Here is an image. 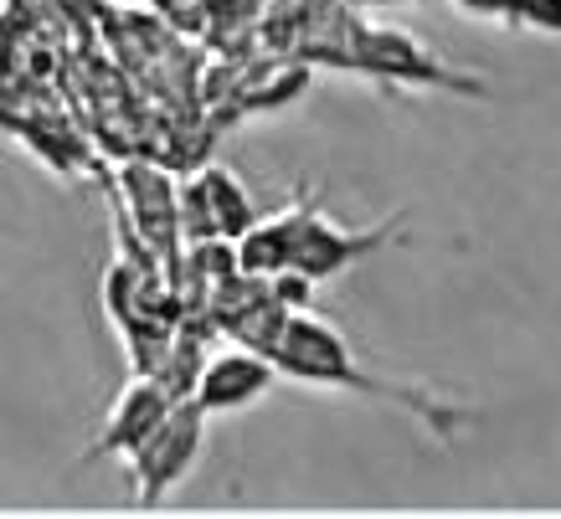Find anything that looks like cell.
I'll return each instance as SVG.
<instances>
[{
    "instance_id": "obj_1",
    "label": "cell",
    "mask_w": 561,
    "mask_h": 519,
    "mask_svg": "<svg viewBox=\"0 0 561 519\" xmlns=\"http://www.w3.org/2000/svg\"><path fill=\"white\" fill-rule=\"evenodd\" d=\"M273 360L284 370V381L305 385V391H345V396H360V402H381L391 412L412 417L438 442H454V437H463L484 417L479 406L448 396L438 385L402 381V376H387V370H376V366H360L356 345L330 319L309 314V309H294V319L284 324V335L273 345Z\"/></svg>"
},
{
    "instance_id": "obj_2",
    "label": "cell",
    "mask_w": 561,
    "mask_h": 519,
    "mask_svg": "<svg viewBox=\"0 0 561 519\" xmlns=\"http://www.w3.org/2000/svg\"><path fill=\"white\" fill-rule=\"evenodd\" d=\"M206 422H211V412H206L196 396H186V402H175L171 412H165V422L124 458L129 494H135L139 509L165 504L175 488L196 473V463H202V452H206Z\"/></svg>"
},
{
    "instance_id": "obj_3",
    "label": "cell",
    "mask_w": 561,
    "mask_h": 519,
    "mask_svg": "<svg viewBox=\"0 0 561 519\" xmlns=\"http://www.w3.org/2000/svg\"><path fill=\"white\" fill-rule=\"evenodd\" d=\"M345 57H351V68L376 78L387 93H397V88H443V93H469V99L490 93L479 78L448 68L427 42H417L408 32H391V26H351V51Z\"/></svg>"
},
{
    "instance_id": "obj_4",
    "label": "cell",
    "mask_w": 561,
    "mask_h": 519,
    "mask_svg": "<svg viewBox=\"0 0 561 519\" xmlns=\"http://www.w3.org/2000/svg\"><path fill=\"white\" fill-rule=\"evenodd\" d=\"M114 201L124 206V217L135 221V232L160 252V263L181 268V252H186V232H181V185L165 175L160 165H124L114 181Z\"/></svg>"
},
{
    "instance_id": "obj_5",
    "label": "cell",
    "mask_w": 561,
    "mask_h": 519,
    "mask_svg": "<svg viewBox=\"0 0 561 519\" xmlns=\"http://www.w3.org/2000/svg\"><path fill=\"white\" fill-rule=\"evenodd\" d=\"M257 221L263 217H257L253 196L232 170L202 165L191 181H181V232H186V242H211V237L242 242Z\"/></svg>"
},
{
    "instance_id": "obj_6",
    "label": "cell",
    "mask_w": 561,
    "mask_h": 519,
    "mask_svg": "<svg viewBox=\"0 0 561 519\" xmlns=\"http://www.w3.org/2000/svg\"><path fill=\"white\" fill-rule=\"evenodd\" d=\"M402 211L387 221H376V227H366V232H351V227H341L335 217H314L309 221L305 242H299V257H294V273H305L309 284H330V278H341V273H351L356 263H366V257H376L381 247H391V242H402ZM289 273V268H284Z\"/></svg>"
},
{
    "instance_id": "obj_7",
    "label": "cell",
    "mask_w": 561,
    "mask_h": 519,
    "mask_svg": "<svg viewBox=\"0 0 561 519\" xmlns=\"http://www.w3.org/2000/svg\"><path fill=\"white\" fill-rule=\"evenodd\" d=\"M171 406H175V396L165 381H154V376H129V385H124L119 396H114V406L103 412L99 437L78 452V463H83V469L88 463H103V458H119L124 463V458L165 422Z\"/></svg>"
},
{
    "instance_id": "obj_8",
    "label": "cell",
    "mask_w": 561,
    "mask_h": 519,
    "mask_svg": "<svg viewBox=\"0 0 561 519\" xmlns=\"http://www.w3.org/2000/svg\"><path fill=\"white\" fill-rule=\"evenodd\" d=\"M284 381V370L268 350H221L202 366V381H196V402L211 412V417H232V412H248L268 396L273 385Z\"/></svg>"
},
{
    "instance_id": "obj_9",
    "label": "cell",
    "mask_w": 561,
    "mask_h": 519,
    "mask_svg": "<svg viewBox=\"0 0 561 519\" xmlns=\"http://www.w3.org/2000/svg\"><path fill=\"white\" fill-rule=\"evenodd\" d=\"M314 217H320V196H314V185H299V191H294V201L284 206V211L263 217L253 232L238 242L242 268H248V273H263V278L294 268L299 242H305V232H309V221H314Z\"/></svg>"
},
{
    "instance_id": "obj_10",
    "label": "cell",
    "mask_w": 561,
    "mask_h": 519,
    "mask_svg": "<svg viewBox=\"0 0 561 519\" xmlns=\"http://www.w3.org/2000/svg\"><path fill=\"white\" fill-rule=\"evenodd\" d=\"M515 26L561 36V0H520V5H515Z\"/></svg>"
},
{
    "instance_id": "obj_11",
    "label": "cell",
    "mask_w": 561,
    "mask_h": 519,
    "mask_svg": "<svg viewBox=\"0 0 561 519\" xmlns=\"http://www.w3.org/2000/svg\"><path fill=\"white\" fill-rule=\"evenodd\" d=\"M463 16H474V21H500V26H515V5L520 0H454Z\"/></svg>"
}]
</instances>
